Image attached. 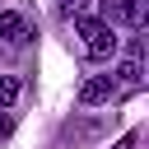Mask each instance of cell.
<instances>
[{
	"label": "cell",
	"instance_id": "cell-1",
	"mask_svg": "<svg viewBox=\"0 0 149 149\" xmlns=\"http://www.w3.org/2000/svg\"><path fill=\"white\" fill-rule=\"evenodd\" d=\"M74 37H79V47H84L88 61H107V56H116V47H121L116 28H112L107 19H88V14H74Z\"/></svg>",
	"mask_w": 149,
	"mask_h": 149
},
{
	"label": "cell",
	"instance_id": "cell-2",
	"mask_svg": "<svg viewBox=\"0 0 149 149\" xmlns=\"http://www.w3.org/2000/svg\"><path fill=\"white\" fill-rule=\"evenodd\" d=\"M102 19L112 28H144L149 0H102Z\"/></svg>",
	"mask_w": 149,
	"mask_h": 149
},
{
	"label": "cell",
	"instance_id": "cell-3",
	"mask_svg": "<svg viewBox=\"0 0 149 149\" xmlns=\"http://www.w3.org/2000/svg\"><path fill=\"white\" fill-rule=\"evenodd\" d=\"M0 37H5L9 47H28V42L37 37V28H33V19H28V14L5 9V14H0Z\"/></svg>",
	"mask_w": 149,
	"mask_h": 149
},
{
	"label": "cell",
	"instance_id": "cell-4",
	"mask_svg": "<svg viewBox=\"0 0 149 149\" xmlns=\"http://www.w3.org/2000/svg\"><path fill=\"white\" fill-rule=\"evenodd\" d=\"M116 88H121V84H116L112 74H93V79L79 84V102H84V107H102V102L116 98Z\"/></svg>",
	"mask_w": 149,
	"mask_h": 149
},
{
	"label": "cell",
	"instance_id": "cell-5",
	"mask_svg": "<svg viewBox=\"0 0 149 149\" xmlns=\"http://www.w3.org/2000/svg\"><path fill=\"white\" fill-rule=\"evenodd\" d=\"M112 79H116V84H126V88H135V84H140V56H130V61H121V70H116Z\"/></svg>",
	"mask_w": 149,
	"mask_h": 149
},
{
	"label": "cell",
	"instance_id": "cell-6",
	"mask_svg": "<svg viewBox=\"0 0 149 149\" xmlns=\"http://www.w3.org/2000/svg\"><path fill=\"white\" fill-rule=\"evenodd\" d=\"M14 98H19V79L14 74H0V107H9Z\"/></svg>",
	"mask_w": 149,
	"mask_h": 149
},
{
	"label": "cell",
	"instance_id": "cell-7",
	"mask_svg": "<svg viewBox=\"0 0 149 149\" xmlns=\"http://www.w3.org/2000/svg\"><path fill=\"white\" fill-rule=\"evenodd\" d=\"M88 9V0H56V14L61 19H74V14H84Z\"/></svg>",
	"mask_w": 149,
	"mask_h": 149
},
{
	"label": "cell",
	"instance_id": "cell-8",
	"mask_svg": "<svg viewBox=\"0 0 149 149\" xmlns=\"http://www.w3.org/2000/svg\"><path fill=\"white\" fill-rule=\"evenodd\" d=\"M9 130H14V116H9L5 107H0V135H9Z\"/></svg>",
	"mask_w": 149,
	"mask_h": 149
}]
</instances>
